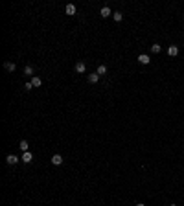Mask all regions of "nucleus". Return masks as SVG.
<instances>
[{
	"mask_svg": "<svg viewBox=\"0 0 184 206\" xmlns=\"http://www.w3.org/2000/svg\"><path fill=\"white\" fill-rule=\"evenodd\" d=\"M6 162L13 166V164H17V162H18V157H17V155H7V157H6Z\"/></svg>",
	"mask_w": 184,
	"mask_h": 206,
	"instance_id": "nucleus-3",
	"label": "nucleus"
},
{
	"mask_svg": "<svg viewBox=\"0 0 184 206\" xmlns=\"http://www.w3.org/2000/svg\"><path fill=\"white\" fill-rule=\"evenodd\" d=\"M160 50H162V48H160V44H151V52H153V53H160Z\"/></svg>",
	"mask_w": 184,
	"mask_h": 206,
	"instance_id": "nucleus-14",
	"label": "nucleus"
},
{
	"mask_svg": "<svg viewBox=\"0 0 184 206\" xmlns=\"http://www.w3.org/2000/svg\"><path fill=\"white\" fill-rule=\"evenodd\" d=\"M65 11H66V15H76V6L74 4H66Z\"/></svg>",
	"mask_w": 184,
	"mask_h": 206,
	"instance_id": "nucleus-6",
	"label": "nucleus"
},
{
	"mask_svg": "<svg viewBox=\"0 0 184 206\" xmlns=\"http://www.w3.org/2000/svg\"><path fill=\"white\" fill-rule=\"evenodd\" d=\"M24 74L26 76H33V66H24Z\"/></svg>",
	"mask_w": 184,
	"mask_h": 206,
	"instance_id": "nucleus-16",
	"label": "nucleus"
},
{
	"mask_svg": "<svg viewBox=\"0 0 184 206\" xmlns=\"http://www.w3.org/2000/svg\"><path fill=\"white\" fill-rule=\"evenodd\" d=\"M100 15H101V17H103V18H107V17H111V15H112V11H111V7H109V6H105V7H101V11H100Z\"/></svg>",
	"mask_w": 184,
	"mask_h": 206,
	"instance_id": "nucleus-1",
	"label": "nucleus"
},
{
	"mask_svg": "<svg viewBox=\"0 0 184 206\" xmlns=\"http://www.w3.org/2000/svg\"><path fill=\"white\" fill-rule=\"evenodd\" d=\"M168 55H169V57H175V55H179V48H177L175 44H171L169 48H168Z\"/></svg>",
	"mask_w": 184,
	"mask_h": 206,
	"instance_id": "nucleus-2",
	"label": "nucleus"
},
{
	"mask_svg": "<svg viewBox=\"0 0 184 206\" xmlns=\"http://www.w3.org/2000/svg\"><path fill=\"white\" fill-rule=\"evenodd\" d=\"M4 68L7 70V72H15V63H9V61H6V63H4Z\"/></svg>",
	"mask_w": 184,
	"mask_h": 206,
	"instance_id": "nucleus-9",
	"label": "nucleus"
},
{
	"mask_svg": "<svg viewBox=\"0 0 184 206\" xmlns=\"http://www.w3.org/2000/svg\"><path fill=\"white\" fill-rule=\"evenodd\" d=\"M98 79H100V74H98V72L88 74V83H98Z\"/></svg>",
	"mask_w": 184,
	"mask_h": 206,
	"instance_id": "nucleus-7",
	"label": "nucleus"
},
{
	"mask_svg": "<svg viewBox=\"0 0 184 206\" xmlns=\"http://www.w3.org/2000/svg\"><path fill=\"white\" fill-rule=\"evenodd\" d=\"M18 147H20L22 151H28L30 145H28V142H26V140H20V145H18Z\"/></svg>",
	"mask_w": 184,
	"mask_h": 206,
	"instance_id": "nucleus-15",
	"label": "nucleus"
},
{
	"mask_svg": "<svg viewBox=\"0 0 184 206\" xmlns=\"http://www.w3.org/2000/svg\"><path fill=\"white\" fill-rule=\"evenodd\" d=\"M52 164L53 166H61L63 164V157H61V155H53V157H52Z\"/></svg>",
	"mask_w": 184,
	"mask_h": 206,
	"instance_id": "nucleus-5",
	"label": "nucleus"
},
{
	"mask_svg": "<svg viewBox=\"0 0 184 206\" xmlns=\"http://www.w3.org/2000/svg\"><path fill=\"white\" fill-rule=\"evenodd\" d=\"M112 17H114V20H116V22H120V20L123 18V15L120 13V11H114V13H112Z\"/></svg>",
	"mask_w": 184,
	"mask_h": 206,
	"instance_id": "nucleus-13",
	"label": "nucleus"
},
{
	"mask_svg": "<svg viewBox=\"0 0 184 206\" xmlns=\"http://www.w3.org/2000/svg\"><path fill=\"white\" fill-rule=\"evenodd\" d=\"M98 74H100V76H103V74H107V66H105V64H100V66H98V70H96Z\"/></svg>",
	"mask_w": 184,
	"mask_h": 206,
	"instance_id": "nucleus-12",
	"label": "nucleus"
},
{
	"mask_svg": "<svg viewBox=\"0 0 184 206\" xmlns=\"http://www.w3.org/2000/svg\"><path fill=\"white\" fill-rule=\"evenodd\" d=\"M31 160H33V155H31L30 151H24V155H22V162H26V164H30Z\"/></svg>",
	"mask_w": 184,
	"mask_h": 206,
	"instance_id": "nucleus-4",
	"label": "nucleus"
},
{
	"mask_svg": "<svg viewBox=\"0 0 184 206\" xmlns=\"http://www.w3.org/2000/svg\"><path fill=\"white\" fill-rule=\"evenodd\" d=\"M169 206H175V204H169Z\"/></svg>",
	"mask_w": 184,
	"mask_h": 206,
	"instance_id": "nucleus-19",
	"label": "nucleus"
},
{
	"mask_svg": "<svg viewBox=\"0 0 184 206\" xmlns=\"http://www.w3.org/2000/svg\"><path fill=\"white\" fill-rule=\"evenodd\" d=\"M138 61H140V63H142V64H149V55H146V53H142V55H138Z\"/></svg>",
	"mask_w": 184,
	"mask_h": 206,
	"instance_id": "nucleus-8",
	"label": "nucleus"
},
{
	"mask_svg": "<svg viewBox=\"0 0 184 206\" xmlns=\"http://www.w3.org/2000/svg\"><path fill=\"white\" fill-rule=\"evenodd\" d=\"M41 83H42V81H41V77H37V76H33V77H31V85H33V87H41Z\"/></svg>",
	"mask_w": 184,
	"mask_h": 206,
	"instance_id": "nucleus-11",
	"label": "nucleus"
},
{
	"mask_svg": "<svg viewBox=\"0 0 184 206\" xmlns=\"http://www.w3.org/2000/svg\"><path fill=\"white\" fill-rule=\"evenodd\" d=\"M136 206H144V204H142V203H140V204H136Z\"/></svg>",
	"mask_w": 184,
	"mask_h": 206,
	"instance_id": "nucleus-18",
	"label": "nucleus"
},
{
	"mask_svg": "<svg viewBox=\"0 0 184 206\" xmlns=\"http://www.w3.org/2000/svg\"><path fill=\"white\" fill-rule=\"evenodd\" d=\"M24 88H26V90H31V88H33V85H31V81H30V83H26V87H24Z\"/></svg>",
	"mask_w": 184,
	"mask_h": 206,
	"instance_id": "nucleus-17",
	"label": "nucleus"
},
{
	"mask_svg": "<svg viewBox=\"0 0 184 206\" xmlns=\"http://www.w3.org/2000/svg\"><path fill=\"white\" fill-rule=\"evenodd\" d=\"M85 70H87V66H85V63H81V61H79V63H76V72L83 74Z\"/></svg>",
	"mask_w": 184,
	"mask_h": 206,
	"instance_id": "nucleus-10",
	"label": "nucleus"
}]
</instances>
